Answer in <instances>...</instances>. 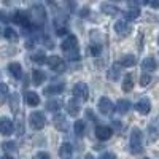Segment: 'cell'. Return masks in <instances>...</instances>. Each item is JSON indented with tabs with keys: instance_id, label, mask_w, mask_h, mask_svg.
<instances>
[{
	"instance_id": "39",
	"label": "cell",
	"mask_w": 159,
	"mask_h": 159,
	"mask_svg": "<svg viewBox=\"0 0 159 159\" xmlns=\"http://www.w3.org/2000/svg\"><path fill=\"white\" fill-rule=\"evenodd\" d=\"M34 159H51V157H49V154H48V153L40 151V153H37V154L34 156Z\"/></svg>"
},
{
	"instance_id": "48",
	"label": "cell",
	"mask_w": 159,
	"mask_h": 159,
	"mask_svg": "<svg viewBox=\"0 0 159 159\" xmlns=\"http://www.w3.org/2000/svg\"><path fill=\"white\" fill-rule=\"evenodd\" d=\"M145 159H150V157H145Z\"/></svg>"
},
{
	"instance_id": "3",
	"label": "cell",
	"mask_w": 159,
	"mask_h": 159,
	"mask_svg": "<svg viewBox=\"0 0 159 159\" xmlns=\"http://www.w3.org/2000/svg\"><path fill=\"white\" fill-rule=\"evenodd\" d=\"M30 16L34 18V21H35L37 25H42V24L46 21V11H45L43 5H40V3L32 5V8H30Z\"/></svg>"
},
{
	"instance_id": "29",
	"label": "cell",
	"mask_w": 159,
	"mask_h": 159,
	"mask_svg": "<svg viewBox=\"0 0 159 159\" xmlns=\"http://www.w3.org/2000/svg\"><path fill=\"white\" fill-rule=\"evenodd\" d=\"M62 107V102L61 100H49V102H46V110L48 111H57L59 108Z\"/></svg>"
},
{
	"instance_id": "42",
	"label": "cell",
	"mask_w": 159,
	"mask_h": 159,
	"mask_svg": "<svg viewBox=\"0 0 159 159\" xmlns=\"http://www.w3.org/2000/svg\"><path fill=\"white\" fill-rule=\"evenodd\" d=\"M89 13H91V10H89V8H83V10H81V13H80V15H81L83 18H86V16L89 15Z\"/></svg>"
},
{
	"instance_id": "14",
	"label": "cell",
	"mask_w": 159,
	"mask_h": 159,
	"mask_svg": "<svg viewBox=\"0 0 159 159\" xmlns=\"http://www.w3.org/2000/svg\"><path fill=\"white\" fill-rule=\"evenodd\" d=\"M80 110H81V105H80V100L78 99L73 97V99H70L67 102V111H69L70 116H76L80 113Z\"/></svg>"
},
{
	"instance_id": "16",
	"label": "cell",
	"mask_w": 159,
	"mask_h": 159,
	"mask_svg": "<svg viewBox=\"0 0 159 159\" xmlns=\"http://www.w3.org/2000/svg\"><path fill=\"white\" fill-rule=\"evenodd\" d=\"M142 69L143 70H147V72H153L157 69V64H156V59L153 56H148V57H145L142 61Z\"/></svg>"
},
{
	"instance_id": "5",
	"label": "cell",
	"mask_w": 159,
	"mask_h": 159,
	"mask_svg": "<svg viewBox=\"0 0 159 159\" xmlns=\"http://www.w3.org/2000/svg\"><path fill=\"white\" fill-rule=\"evenodd\" d=\"M159 137V116H154L153 121L148 124V142H156Z\"/></svg>"
},
{
	"instance_id": "47",
	"label": "cell",
	"mask_w": 159,
	"mask_h": 159,
	"mask_svg": "<svg viewBox=\"0 0 159 159\" xmlns=\"http://www.w3.org/2000/svg\"><path fill=\"white\" fill-rule=\"evenodd\" d=\"M157 43H159V38H157Z\"/></svg>"
},
{
	"instance_id": "36",
	"label": "cell",
	"mask_w": 159,
	"mask_h": 159,
	"mask_svg": "<svg viewBox=\"0 0 159 159\" xmlns=\"http://www.w3.org/2000/svg\"><path fill=\"white\" fill-rule=\"evenodd\" d=\"M67 54V59L69 61H80V52H78V49H73V51H70V52H65Z\"/></svg>"
},
{
	"instance_id": "41",
	"label": "cell",
	"mask_w": 159,
	"mask_h": 159,
	"mask_svg": "<svg viewBox=\"0 0 159 159\" xmlns=\"http://www.w3.org/2000/svg\"><path fill=\"white\" fill-rule=\"evenodd\" d=\"M43 43L46 45V48H52V46H54V42H52V40H49L48 37H43Z\"/></svg>"
},
{
	"instance_id": "19",
	"label": "cell",
	"mask_w": 159,
	"mask_h": 159,
	"mask_svg": "<svg viewBox=\"0 0 159 159\" xmlns=\"http://www.w3.org/2000/svg\"><path fill=\"white\" fill-rule=\"evenodd\" d=\"M45 80H46V75H45V72L38 70V69H35V70L32 72V81H34V84H35V86L42 84V83L45 81Z\"/></svg>"
},
{
	"instance_id": "18",
	"label": "cell",
	"mask_w": 159,
	"mask_h": 159,
	"mask_svg": "<svg viewBox=\"0 0 159 159\" xmlns=\"http://www.w3.org/2000/svg\"><path fill=\"white\" fill-rule=\"evenodd\" d=\"M135 57L132 56V54H126V56H123L121 59L118 61V65H121V67H134L135 65Z\"/></svg>"
},
{
	"instance_id": "43",
	"label": "cell",
	"mask_w": 159,
	"mask_h": 159,
	"mask_svg": "<svg viewBox=\"0 0 159 159\" xmlns=\"http://www.w3.org/2000/svg\"><path fill=\"white\" fill-rule=\"evenodd\" d=\"M0 89H2V94H3V97H5V96H7V92H8V88H7V84H5V83H2Z\"/></svg>"
},
{
	"instance_id": "13",
	"label": "cell",
	"mask_w": 159,
	"mask_h": 159,
	"mask_svg": "<svg viewBox=\"0 0 159 159\" xmlns=\"http://www.w3.org/2000/svg\"><path fill=\"white\" fill-rule=\"evenodd\" d=\"M115 30H116V34H119L121 37H124V35L130 34L132 27L129 25L127 21H118V22H115Z\"/></svg>"
},
{
	"instance_id": "20",
	"label": "cell",
	"mask_w": 159,
	"mask_h": 159,
	"mask_svg": "<svg viewBox=\"0 0 159 159\" xmlns=\"http://www.w3.org/2000/svg\"><path fill=\"white\" fill-rule=\"evenodd\" d=\"M62 91H64V83L49 84V86L45 89V94H46V96H54V94H61Z\"/></svg>"
},
{
	"instance_id": "6",
	"label": "cell",
	"mask_w": 159,
	"mask_h": 159,
	"mask_svg": "<svg viewBox=\"0 0 159 159\" xmlns=\"http://www.w3.org/2000/svg\"><path fill=\"white\" fill-rule=\"evenodd\" d=\"M73 96L78 100H86L89 96V89H88L86 83H76L73 86Z\"/></svg>"
},
{
	"instance_id": "23",
	"label": "cell",
	"mask_w": 159,
	"mask_h": 159,
	"mask_svg": "<svg viewBox=\"0 0 159 159\" xmlns=\"http://www.w3.org/2000/svg\"><path fill=\"white\" fill-rule=\"evenodd\" d=\"M119 75H121V65H113V67H110L107 76L110 81H116V80H119Z\"/></svg>"
},
{
	"instance_id": "28",
	"label": "cell",
	"mask_w": 159,
	"mask_h": 159,
	"mask_svg": "<svg viewBox=\"0 0 159 159\" xmlns=\"http://www.w3.org/2000/svg\"><path fill=\"white\" fill-rule=\"evenodd\" d=\"M3 37L8 40V42H18V32L13 30V27H7L3 30Z\"/></svg>"
},
{
	"instance_id": "33",
	"label": "cell",
	"mask_w": 159,
	"mask_h": 159,
	"mask_svg": "<svg viewBox=\"0 0 159 159\" xmlns=\"http://www.w3.org/2000/svg\"><path fill=\"white\" fill-rule=\"evenodd\" d=\"M2 148H3L5 153H15L16 151V145L13 143V142H3Z\"/></svg>"
},
{
	"instance_id": "8",
	"label": "cell",
	"mask_w": 159,
	"mask_h": 159,
	"mask_svg": "<svg viewBox=\"0 0 159 159\" xmlns=\"http://www.w3.org/2000/svg\"><path fill=\"white\" fill-rule=\"evenodd\" d=\"M46 64L49 65L51 70H54V72H57V73H61V72L65 70V64H64V61H62L59 56H51V57H48V62H46Z\"/></svg>"
},
{
	"instance_id": "27",
	"label": "cell",
	"mask_w": 159,
	"mask_h": 159,
	"mask_svg": "<svg viewBox=\"0 0 159 159\" xmlns=\"http://www.w3.org/2000/svg\"><path fill=\"white\" fill-rule=\"evenodd\" d=\"M84 130H86V124H84V121H83V119H78V121L73 124V132H75V135L81 137V135L84 134Z\"/></svg>"
},
{
	"instance_id": "22",
	"label": "cell",
	"mask_w": 159,
	"mask_h": 159,
	"mask_svg": "<svg viewBox=\"0 0 159 159\" xmlns=\"http://www.w3.org/2000/svg\"><path fill=\"white\" fill-rule=\"evenodd\" d=\"M100 10H102L103 13H107V15H110V16H115V15H119V13H121V10H119L118 7L110 5V3H102Z\"/></svg>"
},
{
	"instance_id": "2",
	"label": "cell",
	"mask_w": 159,
	"mask_h": 159,
	"mask_svg": "<svg viewBox=\"0 0 159 159\" xmlns=\"http://www.w3.org/2000/svg\"><path fill=\"white\" fill-rule=\"evenodd\" d=\"M11 21L15 24H18V25H21L24 30H29L30 25H32L30 19H29V15L25 11H22V10H16L15 13H13V15H11Z\"/></svg>"
},
{
	"instance_id": "34",
	"label": "cell",
	"mask_w": 159,
	"mask_h": 159,
	"mask_svg": "<svg viewBox=\"0 0 159 159\" xmlns=\"http://www.w3.org/2000/svg\"><path fill=\"white\" fill-rule=\"evenodd\" d=\"M139 15H140V10H129V11L124 13L126 21L127 19H135V18H139Z\"/></svg>"
},
{
	"instance_id": "26",
	"label": "cell",
	"mask_w": 159,
	"mask_h": 159,
	"mask_svg": "<svg viewBox=\"0 0 159 159\" xmlns=\"http://www.w3.org/2000/svg\"><path fill=\"white\" fill-rule=\"evenodd\" d=\"M72 153H73V148H72L70 143H64L62 147L59 148V156H61V157H65V159H67V157L72 156Z\"/></svg>"
},
{
	"instance_id": "1",
	"label": "cell",
	"mask_w": 159,
	"mask_h": 159,
	"mask_svg": "<svg viewBox=\"0 0 159 159\" xmlns=\"http://www.w3.org/2000/svg\"><path fill=\"white\" fill-rule=\"evenodd\" d=\"M129 150L132 154H140L143 151V139L140 129H132L130 132V142H129Z\"/></svg>"
},
{
	"instance_id": "30",
	"label": "cell",
	"mask_w": 159,
	"mask_h": 159,
	"mask_svg": "<svg viewBox=\"0 0 159 159\" xmlns=\"http://www.w3.org/2000/svg\"><path fill=\"white\" fill-rule=\"evenodd\" d=\"M30 59H32L34 62H37V64H45V62H48V59H46V56H45V52H43V51L34 52V54L30 56Z\"/></svg>"
},
{
	"instance_id": "7",
	"label": "cell",
	"mask_w": 159,
	"mask_h": 159,
	"mask_svg": "<svg viewBox=\"0 0 159 159\" xmlns=\"http://www.w3.org/2000/svg\"><path fill=\"white\" fill-rule=\"evenodd\" d=\"M61 48L65 52H70L73 49H78V40H76V37L75 35H67L64 38V42L61 43Z\"/></svg>"
},
{
	"instance_id": "46",
	"label": "cell",
	"mask_w": 159,
	"mask_h": 159,
	"mask_svg": "<svg viewBox=\"0 0 159 159\" xmlns=\"http://www.w3.org/2000/svg\"><path fill=\"white\" fill-rule=\"evenodd\" d=\"M84 159H94V156H92V154H88V156H86Z\"/></svg>"
},
{
	"instance_id": "37",
	"label": "cell",
	"mask_w": 159,
	"mask_h": 159,
	"mask_svg": "<svg viewBox=\"0 0 159 159\" xmlns=\"http://www.w3.org/2000/svg\"><path fill=\"white\" fill-rule=\"evenodd\" d=\"M56 34L57 35H65L67 34V27H65V25H56Z\"/></svg>"
},
{
	"instance_id": "31",
	"label": "cell",
	"mask_w": 159,
	"mask_h": 159,
	"mask_svg": "<svg viewBox=\"0 0 159 159\" xmlns=\"http://www.w3.org/2000/svg\"><path fill=\"white\" fill-rule=\"evenodd\" d=\"M88 52H89L91 56H99L100 52H102V45H99V43L89 45V46H88Z\"/></svg>"
},
{
	"instance_id": "35",
	"label": "cell",
	"mask_w": 159,
	"mask_h": 159,
	"mask_svg": "<svg viewBox=\"0 0 159 159\" xmlns=\"http://www.w3.org/2000/svg\"><path fill=\"white\" fill-rule=\"evenodd\" d=\"M150 83H151V76L148 73L140 75V86H148Z\"/></svg>"
},
{
	"instance_id": "12",
	"label": "cell",
	"mask_w": 159,
	"mask_h": 159,
	"mask_svg": "<svg viewBox=\"0 0 159 159\" xmlns=\"http://www.w3.org/2000/svg\"><path fill=\"white\" fill-rule=\"evenodd\" d=\"M52 123H54V127H56L57 130H62V132H65V130H67V126H69V123H67V118H65L64 115L57 113V115L54 116V119H52Z\"/></svg>"
},
{
	"instance_id": "11",
	"label": "cell",
	"mask_w": 159,
	"mask_h": 159,
	"mask_svg": "<svg viewBox=\"0 0 159 159\" xmlns=\"http://www.w3.org/2000/svg\"><path fill=\"white\" fill-rule=\"evenodd\" d=\"M135 110H137L140 115H148V113H150V110H151L150 99H147V97L140 99V100L135 103Z\"/></svg>"
},
{
	"instance_id": "4",
	"label": "cell",
	"mask_w": 159,
	"mask_h": 159,
	"mask_svg": "<svg viewBox=\"0 0 159 159\" xmlns=\"http://www.w3.org/2000/svg\"><path fill=\"white\" fill-rule=\"evenodd\" d=\"M29 123H30V127H32V129H35V130L43 129V127H45V124H46L45 115H43L42 111H34V113H30Z\"/></svg>"
},
{
	"instance_id": "17",
	"label": "cell",
	"mask_w": 159,
	"mask_h": 159,
	"mask_svg": "<svg viewBox=\"0 0 159 159\" xmlns=\"http://www.w3.org/2000/svg\"><path fill=\"white\" fill-rule=\"evenodd\" d=\"M8 70H10V73L15 76L16 80H21L22 78V69H21V64H18V62H11L10 65H8Z\"/></svg>"
},
{
	"instance_id": "9",
	"label": "cell",
	"mask_w": 159,
	"mask_h": 159,
	"mask_svg": "<svg viewBox=\"0 0 159 159\" xmlns=\"http://www.w3.org/2000/svg\"><path fill=\"white\" fill-rule=\"evenodd\" d=\"M97 107H99V111L105 116H108L111 111H113V103L108 97H100L99 99V103H97Z\"/></svg>"
},
{
	"instance_id": "45",
	"label": "cell",
	"mask_w": 159,
	"mask_h": 159,
	"mask_svg": "<svg viewBox=\"0 0 159 159\" xmlns=\"http://www.w3.org/2000/svg\"><path fill=\"white\" fill-rule=\"evenodd\" d=\"M2 159H15V157L10 156V154H3V156H2Z\"/></svg>"
},
{
	"instance_id": "21",
	"label": "cell",
	"mask_w": 159,
	"mask_h": 159,
	"mask_svg": "<svg viewBox=\"0 0 159 159\" xmlns=\"http://www.w3.org/2000/svg\"><path fill=\"white\" fill-rule=\"evenodd\" d=\"M25 102H27V105H30V107H37L40 103V97H38V94L29 91V92H25Z\"/></svg>"
},
{
	"instance_id": "25",
	"label": "cell",
	"mask_w": 159,
	"mask_h": 159,
	"mask_svg": "<svg viewBox=\"0 0 159 159\" xmlns=\"http://www.w3.org/2000/svg\"><path fill=\"white\" fill-rule=\"evenodd\" d=\"M130 102L129 100H126V99H121V100H118V103H116V110L119 111V113H127L129 110H130Z\"/></svg>"
},
{
	"instance_id": "38",
	"label": "cell",
	"mask_w": 159,
	"mask_h": 159,
	"mask_svg": "<svg viewBox=\"0 0 159 159\" xmlns=\"http://www.w3.org/2000/svg\"><path fill=\"white\" fill-rule=\"evenodd\" d=\"M99 159H116V156L113 154V153H110V151H105V153H102L100 154V157Z\"/></svg>"
},
{
	"instance_id": "15",
	"label": "cell",
	"mask_w": 159,
	"mask_h": 159,
	"mask_svg": "<svg viewBox=\"0 0 159 159\" xmlns=\"http://www.w3.org/2000/svg\"><path fill=\"white\" fill-rule=\"evenodd\" d=\"M13 130H15V124H13V121L3 118L2 121H0V132H2L3 135H10V134H13Z\"/></svg>"
},
{
	"instance_id": "32",
	"label": "cell",
	"mask_w": 159,
	"mask_h": 159,
	"mask_svg": "<svg viewBox=\"0 0 159 159\" xmlns=\"http://www.w3.org/2000/svg\"><path fill=\"white\" fill-rule=\"evenodd\" d=\"M18 102H19V96L18 94L10 96V107H11L13 111H18Z\"/></svg>"
},
{
	"instance_id": "40",
	"label": "cell",
	"mask_w": 159,
	"mask_h": 159,
	"mask_svg": "<svg viewBox=\"0 0 159 159\" xmlns=\"http://www.w3.org/2000/svg\"><path fill=\"white\" fill-rule=\"evenodd\" d=\"M86 118H88V119H92L94 123L97 121V118L94 116V111H92V110H86Z\"/></svg>"
},
{
	"instance_id": "44",
	"label": "cell",
	"mask_w": 159,
	"mask_h": 159,
	"mask_svg": "<svg viewBox=\"0 0 159 159\" xmlns=\"http://www.w3.org/2000/svg\"><path fill=\"white\" fill-rule=\"evenodd\" d=\"M148 5L153 7V8H157V7H159V2H148Z\"/></svg>"
},
{
	"instance_id": "24",
	"label": "cell",
	"mask_w": 159,
	"mask_h": 159,
	"mask_svg": "<svg viewBox=\"0 0 159 159\" xmlns=\"http://www.w3.org/2000/svg\"><path fill=\"white\" fill-rule=\"evenodd\" d=\"M132 88H134V75L127 73L124 76V81H123V91L124 92H129V91H132Z\"/></svg>"
},
{
	"instance_id": "10",
	"label": "cell",
	"mask_w": 159,
	"mask_h": 159,
	"mask_svg": "<svg viewBox=\"0 0 159 159\" xmlns=\"http://www.w3.org/2000/svg\"><path fill=\"white\" fill-rule=\"evenodd\" d=\"M111 134H113V130H111V127H108V126H97L96 127V137L99 139V140H108L110 137H111Z\"/></svg>"
}]
</instances>
